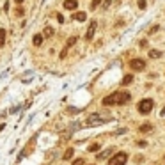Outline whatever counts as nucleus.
Listing matches in <instances>:
<instances>
[{
    "label": "nucleus",
    "mask_w": 165,
    "mask_h": 165,
    "mask_svg": "<svg viewBox=\"0 0 165 165\" xmlns=\"http://www.w3.org/2000/svg\"><path fill=\"white\" fill-rule=\"evenodd\" d=\"M84 161H85L84 158H78V160H75V161H73V165H84Z\"/></svg>",
    "instance_id": "nucleus-22"
},
{
    "label": "nucleus",
    "mask_w": 165,
    "mask_h": 165,
    "mask_svg": "<svg viewBox=\"0 0 165 165\" xmlns=\"http://www.w3.org/2000/svg\"><path fill=\"white\" fill-rule=\"evenodd\" d=\"M137 146H138V147H146L147 142H146V140H137Z\"/></svg>",
    "instance_id": "nucleus-19"
},
{
    "label": "nucleus",
    "mask_w": 165,
    "mask_h": 165,
    "mask_svg": "<svg viewBox=\"0 0 165 165\" xmlns=\"http://www.w3.org/2000/svg\"><path fill=\"white\" fill-rule=\"evenodd\" d=\"M52 36H53V29H52V27H46V29H44L43 37H52Z\"/></svg>",
    "instance_id": "nucleus-16"
},
{
    "label": "nucleus",
    "mask_w": 165,
    "mask_h": 165,
    "mask_svg": "<svg viewBox=\"0 0 165 165\" xmlns=\"http://www.w3.org/2000/svg\"><path fill=\"white\" fill-rule=\"evenodd\" d=\"M77 6H78L77 0H66V2H64V7H66V9H69V11L77 9Z\"/></svg>",
    "instance_id": "nucleus-8"
},
{
    "label": "nucleus",
    "mask_w": 165,
    "mask_h": 165,
    "mask_svg": "<svg viewBox=\"0 0 165 165\" xmlns=\"http://www.w3.org/2000/svg\"><path fill=\"white\" fill-rule=\"evenodd\" d=\"M128 161V154L126 153H117L108 160V165H124Z\"/></svg>",
    "instance_id": "nucleus-4"
},
{
    "label": "nucleus",
    "mask_w": 165,
    "mask_h": 165,
    "mask_svg": "<svg viewBox=\"0 0 165 165\" xmlns=\"http://www.w3.org/2000/svg\"><path fill=\"white\" fill-rule=\"evenodd\" d=\"M149 57H151V59H160V57H161V52H160V50H151V52H149Z\"/></svg>",
    "instance_id": "nucleus-13"
},
{
    "label": "nucleus",
    "mask_w": 165,
    "mask_h": 165,
    "mask_svg": "<svg viewBox=\"0 0 165 165\" xmlns=\"http://www.w3.org/2000/svg\"><path fill=\"white\" fill-rule=\"evenodd\" d=\"M98 149H100V144H91V146H89V151H91V153L98 151Z\"/></svg>",
    "instance_id": "nucleus-18"
},
{
    "label": "nucleus",
    "mask_w": 165,
    "mask_h": 165,
    "mask_svg": "<svg viewBox=\"0 0 165 165\" xmlns=\"http://www.w3.org/2000/svg\"><path fill=\"white\" fill-rule=\"evenodd\" d=\"M14 14H16V16H23V9H21V7H18V9H16V13H14Z\"/></svg>",
    "instance_id": "nucleus-26"
},
{
    "label": "nucleus",
    "mask_w": 165,
    "mask_h": 165,
    "mask_svg": "<svg viewBox=\"0 0 165 165\" xmlns=\"http://www.w3.org/2000/svg\"><path fill=\"white\" fill-rule=\"evenodd\" d=\"M57 21H59V23H62V21H64V18H62V14H57Z\"/></svg>",
    "instance_id": "nucleus-27"
},
{
    "label": "nucleus",
    "mask_w": 165,
    "mask_h": 165,
    "mask_svg": "<svg viewBox=\"0 0 165 165\" xmlns=\"http://www.w3.org/2000/svg\"><path fill=\"white\" fill-rule=\"evenodd\" d=\"M146 6H147L146 0H138V7H140V9H146Z\"/></svg>",
    "instance_id": "nucleus-20"
},
{
    "label": "nucleus",
    "mask_w": 165,
    "mask_h": 165,
    "mask_svg": "<svg viewBox=\"0 0 165 165\" xmlns=\"http://www.w3.org/2000/svg\"><path fill=\"white\" fill-rule=\"evenodd\" d=\"M112 121V117L107 115H100V114H91L87 119H85V126H100V124H105V123H110Z\"/></svg>",
    "instance_id": "nucleus-2"
},
{
    "label": "nucleus",
    "mask_w": 165,
    "mask_h": 165,
    "mask_svg": "<svg viewBox=\"0 0 165 165\" xmlns=\"http://www.w3.org/2000/svg\"><path fill=\"white\" fill-rule=\"evenodd\" d=\"M158 29H160V27H158V25H153V27H151V29H149V30H147V32H149V34H154V32H156V30H158Z\"/></svg>",
    "instance_id": "nucleus-21"
},
{
    "label": "nucleus",
    "mask_w": 165,
    "mask_h": 165,
    "mask_svg": "<svg viewBox=\"0 0 165 165\" xmlns=\"http://www.w3.org/2000/svg\"><path fill=\"white\" fill-rule=\"evenodd\" d=\"M153 107H154V101L147 98V100H142V101H140L137 108H138V112H140V114H149V112L153 110Z\"/></svg>",
    "instance_id": "nucleus-3"
},
{
    "label": "nucleus",
    "mask_w": 165,
    "mask_h": 165,
    "mask_svg": "<svg viewBox=\"0 0 165 165\" xmlns=\"http://www.w3.org/2000/svg\"><path fill=\"white\" fill-rule=\"evenodd\" d=\"M6 44V29H0V48Z\"/></svg>",
    "instance_id": "nucleus-11"
},
{
    "label": "nucleus",
    "mask_w": 165,
    "mask_h": 165,
    "mask_svg": "<svg viewBox=\"0 0 165 165\" xmlns=\"http://www.w3.org/2000/svg\"><path fill=\"white\" fill-rule=\"evenodd\" d=\"M130 100H131L130 92H126V91H117V92L108 94V96L103 100V105L105 107H110V105H126Z\"/></svg>",
    "instance_id": "nucleus-1"
},
{
    "label": "nucleus",
    "mask_w": 165,
    "mask_h": 165,
    "mask_svg": "<svg viewBox=\"0 0 165 165\" xmlns=\"http://www.w3.org/2000/svg\"><path fill=\"white\" fill-rule=\"evenodd\" d=\"M133 82V77L131 75H126L124 78H123V85H128V84H131Z\"/></svg>",
    "instance_id": "nucleus-17"
},
{
    "label": "nucleus",
    "mask_w": 165,
    "mask_h": 165,
    "mask_svg": "<svg viewBox=\"0 0 165 165\" xmlns=\"http://www.w3.org/2000/svg\"><path fill=\"white\" fill-rule=\"evenodd\" d=\"M85 18H87V14H85V13H82V11L75 13V20H78V21H85Z\"/></svg>",
    "instance_id": "nucleus-12"
},
{
    "label": "nucleus",
    "mask_w": 165,
    "mask_h": 165,
    "mask_svg": "<svg viewBox=\"0 0 165 165\" xmlns=\"http://www.w3.org/2000/svg\"><path fill=\"white\" fill-rule=\"evenodd\" d=\"M100 2H101V0H92V4H91V7H92V9H96Z\"/></svg>",
    "instance_id": "nucleus-24"
},
{
    "label": "nucleus",
    "mask_w": 165,
    "mask_h": 165,
    "mask_svg": "<svg viewBox=\"0 0 165 165\" xmlns=\"http://www.w3.org/2000/svg\"><path fill=\"white\" fill-rule=\"evenodd\" d=\"M96 27H98V21H96V20H92V21H91V25H89V29H87V32H85V39H87V41H91V39L94 37Z\"/></svg>",
    "instance_id": "nucleus-6"
},
{
    "label": "nucleus",
    "mask_w": 165,
    "mask_h": 165,
    "mask_svg": "<svg viewBox=\"0 0 165 165\" xmlns=\"http://www.w3.org/2000/svg\"><path fill=\"white\" fill-rule=\"evenodd\" d=\"M138 130H140V131H144V133H147V131H151V130H153V126H151L149 123H146V124H142V126H140Z\"/></svg>",
    "instance_id": "nucleus-14"
},
{
    "label": "nucleus",
    "mask_w": 165,
    "mask_h": 165,
    "mask_svg": "<svg viewBox=\"0 0 165 165\" xmlns=\"http://www.w3.org/2000/svg\"><path fill=\"white\" fill-rule=\"evenodd\" d=\"M43 39H44V37H43V34H36L32 41H34V44H36V46H41V44H43Z\"/></svg>",
    "instance_id": "nucleus-10"
},
{
    "label": "nucleus",
    "mask_w": 165,
    "mask_h": 165,
    "mask_svg": "<svg viewBox=\"0 0 165 165\" xmlns=\"http://www.w3.org/2000/svg\"><path fill=\"white\" fill-rule=\"evenodd\" d=\"M138 44H140V48H147V41H146V39H142Z\"/></svg>",
    "instance_id": "nucleus-25"
},
{
    "label": "nucleus",
    "mask_w": 165,
    "mask_h": 165,
    "mask_svg": "<svg viewBox=\"0 0 165 165\" xmlns=\"http://www.w3.org/2000/svg\"><path fill=\"white\" fill-rule=\"evenodd\" d=\"M112 153H114V149H112V147H108V149H105L103 153H100L96 158H98V160H105V158H107V156H110Z\"/></svg>",
    "instance_id": "nucleus-9"
},
{
    "label": "nucleus",
    "mask_w": 165,
    "mask_h": 165,
    "mask_svg": "<svg viewBox=\"0 0 165 165\" xmlns=\"http://www.w3.org/2000/svg\"><path fill=\"white\" fill-rule=\"evenodd\" d=\"M161 115H165V107H163V110H161Z\"/></svg>",
    "instance_id": "nucleus-29"
},
{
    "label": "nucleus",
    "mask_w": 165,
    "mask_h": 165,
    "mask_svg": "<svg viewBox=\"0 0 165 165\" xmlns=\"http://www.w3.org/2000/svg\"><path fill=\"white\" fill-rule=\"evenodd\" d=\"M110 4H112V0H103V6H101V7H103V9H107Z\"/></svg>",
    "instance_id": "nucleus-23"
},
{
    "label": "nucleus",
    "mask_w": 165,
    "mask_h": 165,
    "mask_svg": "<svg viewBox=\"0 0 165 165\" xmlns=\"http://www.w3.org/2000/svg\"><path fill=\"white\" fill-rule=\"evenodd\" d=\"M64 160H71L73 158V149L69 147V149H66V153H64V156H62Z\"/></svg>",
    "instance_id": "nucleus-15"
},
{
    "label": "nucleus",
    "mask_w": 165,
    "mask_h": 165,
    "mask_svg": "<svg viewBox=\"0 0 165 165\" xmlns=\"http://www.w3.org/2000/svg\"><path fill=\"white\" fill-rule=\"evenodd\" d=\"M75 43H77V37H75V36H71V37H69V39H67V43H66V48H64V50L60 52V59H64V57L67 55V50H69V48H71V46H73Z\"/></svg>",
    "instance_id": "nucleus-7"
},
{
    "label": "nucleus",
    "mask_w": 165,
    "mask_h": 165,
    "mask_svg": "<svg viewBox=\"0 0 165 165\" xmlns=\"http://www.w3.org/2000/svg\"><path fill=\"white\" fill-rule=\"evenodd\" d=\"M14 2H16V4H23V0H14Z\"/></svg>",
    "instance_id": "nucleus-28"
},
{
    "label": "nucleus",
    "mask_w": 165,
    "mask_h": 165,
    "mask_svg": "<svg viewBox=\"0 0 165 165\" xmlns=\"http://www.w3.org/2000/svg\"><path fill=\"white\" fill-rule=\"evenodd\" d=\"M130 67L133 69V71H142V69L146 67V62L142 59H131L130 60Z\"/></svg>",
    "instance_id": "nucleus-5"
}]
</instances>
